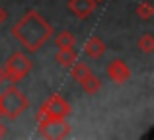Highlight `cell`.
I'll use <instances>...</instances> for the list:
<instances>
[{
	"mask_svg": "<svg viewBox=\"0 0 154 140\" xmlns=\"http://www.w3.org/2000/svg\"><path fill=\"white\" fill-rule=\"evenodd\" d=\"M107 76L115 84H125V82H129V78H131V68H129V64L125 61L113 58V61L107 64Z\"/></svg>",
	"mask_w": 154,
	"mask_h": 140,
	"instance_id": "cell-6",
	"label": "cell"
},
{
	"mask_svg": "<svg viewBox=\"0 0 154 140\" xmlns=\"http://www.w3.org/2000/svg\"><path fill=\"white\" fill-rule=\"evenodd\" d=\"M10 33L18 39L23 49H27L29 53H37L53 37L55 29L37 10H29L12 25Z\"/></svg>",
	"mask_w": 154,
	"mask_h": 140,
	"instance_id": "cell-1",
	"label": "cell"
},
{
	"mask_svg": "<svg viewBox=\"0 0 154 140\" xmlns=\"http://www.w3.org/2000/svg\"><path fill=\"white\" fill-rule=\"evenodd\" d=\"M88 74H90V68H88V64H84V62H74V64L70 66V76H72V80H76V82H80L82 78H86Z\"/></svg>",
	"mask_w": 154,
	"mask_h": 140,
	"instance_id": "cell-13",
	"label": "cell"
},
{
	"mask_svg": "<svg viewBox=\"0 0 154 140\" xmlns=\"http://www.w3.org/2000/svg\"><path fill=\"white\" fill-rule=\"evenodd\" d=\"M78 84L82 86V90L86 91L88 95H94V94H98V91H100V88H102V80H100L96 74H92V72L86 76V78H82V80H80Z\"/></svg>",
	"mask_w": 154,
	"mask_h": 140,
	"instance_id": "cell-10",
	"label": "cell"
},
{
	"mask_svg": "<svg viewBox=\"0 0 154 140\" xmlns=\"http://www.w3.org/2000/svg\"><path fill=\"white\" fill-rule=\"evenodd\" d=\"M55 61L59 62L63 68H70L76 62V51L72 49V47H68V49H59L57 55H55Z\"/></svg>",
	"mask_w": 154,
	"mask_h": 140,
	"instance_id": "cell-9",
	"label": "cell"
},
{
	"mask_svg": "<svg viewBox=\"0 0 154 140\" xmlns=\"http://www.w3.org/2000/svg\"><path fill=\"white\" fill-rule=\"evenodd\" d=\"M41 107L45 109V113L49 115V119H66L68 115H70V111H72L66 99H63L57 94H53Z\"/></svg>",
	"mask_w": 154,
	"mask_h": 140,
	"instance_id": "cell-5",
	"label": "cell"
},
{
	"mask_svg": "<svg viewBox=\"0 0 154 140\" xmlns=\"http://www.w3.org/2000/svg\"><path fill=\"white\" fill-rule=\"evenodd\" d=\"M96 0H68V10L78 19H86L96 10Z\"/></svg>",
	"mask_w": 154,
	"mask_h": 140,
	"instance_id": "cell-7",
	"label": "cell"
},
{
	"mask_svg": "<svg viewBox=\"0 0 154 140\" xmlns=\"http://www.w3.org/2000/svg\"><path fill=\"white\" fill-rule=\"evenodd\" d=\"M53 35H55L57 49H68V47H74V35H72L68 29H63V31L53 33Z\"/></svg>",
	"mask_w": 154,
	"mask_h": 140,
	"instance_id": "cell-11",
	"label": "cell"
},
{
	"mask_svg": "<svg viewBox=\"0 0 154 140\" xmlns=\"http://www.w3.org/2000/svg\"><path fill=\"white\" fill-rule=\"evenodd\" d=\"M107 51V47H105L103 39L98 37V35H92L90 39H86V43H84V55L90 58H102L103 53Z\"/></svg>",
	"mask_w": 154,
	"mask_h": 140,
	"instance_id": "cell-8",
	"label": "cell"
},
{
	"mask_svg": "<svg viewBox=\"0 0 154 140\" xmlns=\"http://www.w3.org/2000/svg\"><path fill=\"white\" fill-rule=\"evenodd\" d=\"M31 66H33V62L29 61V57H26L22 51H16V53H12L10 57H8V61L4 62V76H6L10 82L16 84V82L23 80L29 74Z\"/></svg>",
	"mask_w": 154,
	"mask_h": 140,
	"instance_id": "cell-3",
	"label": "cell"
},
{
	"mask_svg": "<svg viewBox=\"0 0 154 140\" xmlns=\"http://www.w3.org/2000/svg\"><path fill=\"white\" fill-rule=\"evenodd\" d=\"M6 134H8V129H6V125H4V123L0 121V140L6 136Z\"/></svg>",
	"mask_w": 154,
	"mask_h": 140,
	"instance_id": "cell-15",
	"label": "cell"
},
{
	"mask_svg": "<svg viewBox=\"0 0 154 140\" xmlns=\"http://www.w3.org/2000/svg\"><path fill=\"white\" fill-rule=\"evenodd\" d=\"M135 12H137V16H139L140 19H144V22H148V19L154 16V8H152L150 2H140Z\"/></svg>",
	"mask_w": 154,
	"mask_h": 140,
	"instance_id": "cell-14",
	"label": "cell"
},
{
	"mask_svg": "<svg viewBox=\"0 0 154 140\" xmlns=\"http://www.w3.org/2000/svg\"><path fill=\"white\" fill-rule=\"evenodd\" d=\"M137 47H139V49L143 51L144 55H152V53H154V37H152L150 33H144L143 37H139Z\"/></svg>",
	"mask_w": 154,
	"mask_h": 140,
	"instance_id": "cell-12",
	"label": "cell"
},
{
	"mask_svg": "<svg viewBox=\"0 0 154 140\" xmlns=\"http://www.w3.org/2000/svg\"><path fill=\"white\" fill-rule=\"evenodd\" d=\"M96 2H103V0H96Z\"/></svg>",
	"mask_w": 154,
	"mask_h": 140,
	"instance_id": "cell-18",
	"label": "cell"
},
{
	"mask_svg": "<svg viewBox=\"0 0 154 140\" xmlns=\"http://www.w3.org/2000/svg\"><path fill=\"white\" fill-rule=\"evenodd\" d=\"M6 18H8V14H6V10H4L2 6H0V25H2L4 22H6Z\"/></svg>",
	"mask_w": 154,
	"mask_h": 140,
	"instance_id": "cell-16",
	"label": "cell"
},
{
	"mask_svg": "<svg viewBox=\"0 0 154 140\" xmlns=\"http://www.w3.org/2000/svg\"><path fill=\"white\" fill-rule=\"evenodd\" d=\"M37 127H39V134L49 140H60L70 134V125L64 119H45V121L37 123Z\"/></svg>",
	"mask_w": 154,
	"mask_h": 140,
	"instance_id": "cell-4",
	"label": "cell"
},
{
	"mask_svg": "<svg viewBox=\"0 0 154 140\" xmlns=\"http://www.w3.org/2000/svg\"><path fill=\"white\" fill-rule=\"evenodd\" d=\"M27 107H29L27 97L20 90H16L14 86L0 91V117H6L10 121H14L23 111H27Z\"/></svg>",
	"mask_w": 154,
	"mask_h": 140,
	"instance_id": "cell-2",
	"label": "cell"
},
{
	"mask_svg": "<svg viewBox=\"0 0 154 140\" xmlns=\"http://www.w3.org/2000/svg\"><path fill=\"white\" fill-rule=\"evenodd\" d=\"M4 78H6V76H4V66H0V82H2Z\"/></svg>",
	"mask_w": 154,
	"mask_h": 140,
	"instance_id": "cell-17",
	"label": "cell"
}]
</instances>
